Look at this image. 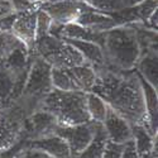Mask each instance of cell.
Masks as SVG:
<instances>
[{"mask_svg":"<svg viewBox=\"0 0 158 158\" xmlns=\"http://www.w3.org/2000/svg\"><path fill=\"white\" fill-rule=\"evenodd\" d=\"M108 140L109 139L106 137V133H105L102 124L99 123L98 128H96L95 137L91 140V143L81 153H78L77 156H73V157H70V158H101L105 144H106Z\"/></svg>","mask_w":158,"mask_h":158,"instance_id":"ac0fdd59","label":"cell"},{"mask_svg":"<svg viewBox=\"0 0 158 158\" xmlns=\"http://www.w3.org/2000/svg\"><path fill=\"white\" fill-rule=\"evenodd\" d=\"M27 146L34 149H39L52 158H70V148L63 138L57 134H51L47 137L27 140Z\"/></svg>","mask_w":158,"mask_h":158,"instance_id":"4fadbf2b","label":"cell"},{"mask_svg":"<svg viewBox=\"0 0 158 158\" xmlns=\"http://www.w3.org/2000/svg\"><path fill=\"white\" fill-rule=\"evenodd\" d=\"M66 41H67V39H66ZM67 42H70L78 52H80L81 56L85 60V62L93 66L94 70L106 64L102 48L98 43L86 42V41H67Z\"/></svg>","mask_w":158,"mask_h":158,"instance_id":"9a60e30c","label":"cell"},{"mask_svg":"<svg viewBox=\"0 0 158 158\" xmlns=\"http://www.w3.org/2000/svg\"><path fill=\"white\" fill-rule=\"evenodd\" d=\"M52 22H53L52 18L42 8H39L37 11V23H35V37H37V39L46 35V34H49Z\"/></svg>","mask_w":158,"mask_h":158,"instance_id":"cb8c5ba5","label":"cell"},{"mask_svg":"<svg viewBox=\"0 0 158 158\" xmlns=\"http://www.w3.org/2000/svg\"><path fill=\"white\" fill-rule=\"evenodd\" d=\"M101 124H102L105 133H106V137L110 142H114L118 144H124L131 139L130 124L125 119H123L122 116L115 114L109 108H108L106 116H105V119Z\"/></svg>","mask_w":158,"mask_h":158,"instance_id":"8fae6325","label":"cell"},{"mask_svg":"<svg viewBox=\"0 0 158 158\" xmlns=\"http://www.w3.org/2000/svg\"><path fill=\"white\" fill-rule=\"evenodd\" d=\"M130 6L133 8L138 20L146 25L148 19L153 15V13L157 11L158 0H140V2L130 5Z\"/></svg>","mask_w":158,"mask_h":158,"instance_id":"7402d4cb","label":"cell"},{"mask_svg":"<svg viewBox=\"0 0 158 158\" xmlns=\"http://www.w3.org/2000/svg\"><path fill=\"white\" fill-rule=\"evenodd\" d=\"M51 71L52 66L32 52V63L27 81L20 98L18 99V101L24 105L29 114L37 110L42 100L53 90Z\"/></svg>","mask_w":158,"mask_h":158,"instance_id":"277c9868","label":"cell"},{"mask_svg":"<svg viewBox=\"0 0 158 158\" xmlns=\"http://www.w3.org/2000/svg\"><path fill=\"white\" fill-rule=\"evenodd\" d=\"M133 140L139 158H157V135L144 125H130Z\"/></svg>","mask_w":158,"mask_h":158,"instance_id":"7c38bea8","label":"cell"},{"mask_svg":"<svg viewBox=\"0 0 158 158\" xmlns=\"http://www.w3.org/2000/svg\"><path fill=\"white\" fill-rule=\"evenodd\" d=\"M138 73V72H137ZM139 81L142 85L143 95H144V102H146V109L149 118V128L153 134H157V89H154L152 85H149L144 78L138 73Z\"/></svg>","mask_w":158,"mask_h":158,"instance_id":"e0dca14e","label":"cell"},{"mask_svg":"<svg viewBox=\"0 0 158 158\" xmlns=\"http://www.w3.org/2000/svg\"><path fill=\"white\" fill-rule=\"evenodd\" d=\"M157 60H158L157 51H149L140 56L134 69L154 89L158 87V61Z\"/></svg>","mask_w":158,"mask_h":158,"instance_id":"5bb4252c","label":"cell"},{"mask_svg":"<svg viewBox=\"0 0 158 158\" xmlns=\"http://www.w3.org/2000/svg\"><path fill=\"white\" fill-rule=\"evenodd\" d=\"M0 61H2V60H0Z\"/></svg>","mask_w":158,"mask_h":158,"instance_id":"1f68e13d","label":"cell"},{"mask_svg":"<svg viewBox=\"0 0 158 158\" xmlns=\"http://www.w3.org/2000/svg\"><path fill=\"white\" fill-rule=\"evenodd\" d=\"M32 52L43 58L52 67L67 69L85 63L81 53L70 42L52 34L38 38Z\"/></svg>","mask_w":158,"mask_h":158,"instance_id":"5b68a950","label":"cell"},{"mask_svg":"<svg viewBox=\"0 0 158 158\" xmlns=\"http://www.w3.org/2000/svg\"><path fill=\"white\" fill-rule=\"evenodd\" d=\"M14 11H15V9L13 6L10 0H0V18L6 17Z\"/></svg>","mask_w":158,"mask_h":158,"instance_id":"83f0119b","label":"cell"},{"mask_svg":"<svg viewBox=\"0 0 158 158\" xmlns=\"http://www.w3.org/2000/svg\"><path fill=\"white\" fill-rule=\"evenodd\" d=\"M85 91H61L53 89L42 100L38 109L49 111L61 127H71L90 122Z\"/></svg>","mask_w":158,"mask_h":158,"instance_id":"3957f363","label":"cell"},{"mask_svg":"<svg viewBox=\"0 0 158 158\" xmlns=\"http://www.w3.org/2000/svg\"><path fill=\"white\" fill-rule=\"evenodd\" d=\"M57 120L49 111L43 109H37L29 114L24 120L23 135L25 139H37L55 134L57 128Z\"/></svg>","mask_w":158,"mask_h":158,"instance_id":"30bf717a","label":"cell"},{"mask_svg":"<svg viewBox=\"0 0 158 158\" xmlns=\"http://www.w3.org/2000/svg\"><path fill=\"white\" fill-rule=\"evenodd\" d=\"M86 5L94 8L95 10L106 13V14H114L127 6H130L129 0H81Z\"/></svg>","mask_w":158,"mask_h":158,"instance_id":"44dd1931","label":"cell"},{"mask_svg":"<svg viewBox=\"0 0 158 158\" xmlns=\"http://www.w3.org/2000/svg\"><path fill=\"white\" fill-rule=\"evenodd\" d=\"M120 158H139L137 149H135V146H134V143L131 139L128 140L127 143H124V148H123Z\"/></svg>","mask_w":158,"mask_h":158,"instance_id":"4316f807","label":"cell"},{"mask_svg":"<svg viewBox=\"0 0 158 158\" xmlns=\"http://www.w3.org/2000/svg\"><path fill=\"white\" fill-rule=\"evenodd\" d=\"M123 148H124V144H118L108 140L106 144H105L101 158H120Z\"/></svg>","mask_w":158,"mask_h":158,"instance_id":"484cf974","label":"cell"},{"mask_svg":"<svg viewBox=\"0 0 158 158\" xmlns=\"http://www.w3.org/2000/svg\"><path fill=\"white\" fill-rule=\"evenodd\" d=\"M86 106H87V113L90 115V119L96 123H102L105 116L108 113V105L105 101L95 95L94 93H87L86 96Z\"/></svg>","mask_w":158,"mask_h":158,"instance_id":"d6986e66","label":"cell"},{"mask_svg":"<svg viewBox=\"0 0 158 158\" xmlns=\"http://www.w3.org/2000/svg\"><path fill=\"white\" fill-rule=\"evenodd\" d=\"M98 124L99 123L90 120L87 123L71 125V127L57 125L55 134L60 135L66 140L70 148L71 157H73V156H77L78 153H81L91 143V140L94 139Z\"/></svg>","mask_w":158,"mask_h":158,"instance_id":"52a82bcc","label":"cell"},{"mask_svg":"<svg viewBox=\"0 0 158 158\" xmlns=\"http://www.w3.org/2000/svg\"><path fill=\"white\" fill-rule=\"evenodd\" d=\"M52 77V85L53 89L61 90V91H80L77 89L73 78L71 77L67 69H58V67H52L51 71Z\"/></svg>","mask_w":158,"mask_h":158,"instance_id":"ffe728a7","label":"cell"},{"mask_svg":"<svg viewBox=\"0 0 158 158\" xmlns=\"http://www.w3.org/2000/svg\"><path fill=\"white\" fill-rule=\"evenodd\" d=\"M102 52L110 67L134 70L140 58V47L133 25H119L105 32Z\"/></svg>","mask_w":158,"mask_h":158,"instance_id":"7a4b0ae2","label":"cell"},{"mask_svg":"<svg viewBox=\"0 0 158 158\" xmlns=\"http://www.w3.org/2000/svg\"><path fill=\"white\" fill-rule=\"evenodd\" d=\"M71 77L80 91H85V93H90L91 87H93L95 78H96V72L94 67L89 63H82L77 64L73 67H67Z\"/></svg>","mask_w":158,"mask_h":158,"instance_id":"2e32d148","label":"cell"},{"mask_svg":"<svg viewBox=\"0 0 158 158\" xmlns=\"http://www.w3.org/2000/svg\"><path fill=\"white\" fill-rule=\"evenodd\" d=\"M41 8L57 24H77L90 6L81 0H56Z\"/></svg>","mask_w":158,"mask_h":158,"instance_id":"ba28073f","label":"cell"},{"mask_svg":"<svg viewBox=\"0 0 158 158\" xmlns=\"http://www.w3.org/2000/svg\"><path fill=\"white\" fill-rule=\"evenodd\" d=\"M15 158H52L51 156H48L47 153L39 151V149H34L27 146V140H25L24 146L18 151Z\"/></svg>","mask_w":158,"mask_h":158,"instance_id":"d4e9b609","label":"cell"},{"mask_svg":"<svg viewBox=\"0 0 158 158\" xmlns=\"http://www.w3.org/2000/svg\"><path fill=\"white\" fill-rule=\"evenodd\" d=\"M51 2H53V0H35L34 5H35L37 8H41V6H43V5H46V4L51 3Z\"/></svg>","mask_w":158,"mask_h":158,"instance_id":"f1b7e54d","label":"cell"},{"mask_svg":"<svg viewBox=\"0 0 158 158\" xmlns=\"http://www.w3.org/2000/svg\"><path fill=\"white\" fill-rule=\"evenodd\" d=\"M28 2H29V3H32V4H34V3H35V0H28Z\"/></svg>","mask_w":158,"mask_h":158,"instance_id":"4dcf8cb0","label":"cell"},{"mask_svg":"<svg viewBox=\"0 0 158 158\" xmlns=\"http://www.w3.org/2000/svg\"><path fill=\"white\" fill-rule=\"evenodd\" d=\"M138 2H140V0H129V3H130V5H133V4L138 3Z\"/></svg>","mask_w":158,"mask_h":158,"instance_id":"f546056e","label":"cell"},{"mask_svg":"<svg viewBox=\"0 0 158 158\" xmlns=\"http://www.w3.org/2000/svg\"><path fill=\"white\" fill-rule=\"evenodd\" d=\"M37 8L34 4L27 9L15 11L14 22L11 25L10 33L14 35L18 41H20L31 52L33 51L35 43V23H37Z\"/></svg>","mask_w":158,"mask_h":158,"instance_id":"9c48e42d","label":"cell"},{"mask_svg":"<svg viewBox=\"0 0 158 158\" xmlns=\"http://www.w3.org/2000/svg\"><path fill=\"white\" fill-rule=\"evenodd\" d=\"M23 44L10 32H0V60L5 58L13 49Z\"/></svg>","mask_w":158,"mask_h":158,"instance_id":"603a6c76","label":"cell"},{"mask_svg":"<svg viewBox=\"0 0 158 158\" xmlns=\"http://www.w3.org/2000/svg\"><path fill=\"white\" fill-rule=\"evenodd\" d=\"M95 72L96 78L90 93L100 96L109 109L125 119L130 125H144L151 130L137 71L118 70L105 64L96 69Z\"/></svg>","mask_w":158,"mask_h":158,"instance_id":"6da1fadb","label":"cell"},{"mask_svg":"<svg viewBox=\"0 0 158 158\" xmlns=\"http://www.w3.org/2000/svg\"><path fill=\"white\" fill-rule=\"evenodd\" d=\"M28 115L29 111L18 100L2 108L0 110V153L11 148L24 138V120Z\"/></svg>","mask_w":158,"mask_h":158,"instance_id":"8992f818","label":"cell"}]
</instances>
